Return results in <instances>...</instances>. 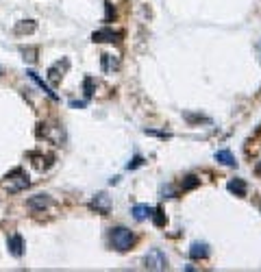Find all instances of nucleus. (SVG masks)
Listing matches in <instances>:
<instances>
[{
    "instance_id": "1",
    "label": "nucleus",
    "mask_w": 261,
    "mask_h": 272,
    "mask_svg": "<svg viewBox=\"0 0 261 272\" xmlns=\"http://www.w3.org/2000/svg\"><path fill=\"white\" fill-rule=\"evenodd\" d=\"M109 240H111V246H114L116 251H120V253H127L130 246H133V233H130V229L127 227H116V229H111V233H109Z\"/></svg>"
},
{
    "instance_id": "2",
    "label": "nucleus",
    "mask_w": 261,
    "mask_h": 272,
    "mask_svg": "<svg viewBox=\"0 0 261 272\" xmlns=\"http://www.w3.org/2000/svg\"><path fill=\"white\" fill-rule=\"evenodd\" d=\"M7 179H9V181H4V190L11 192V194H17V192L26 190V187L31 185V181H28V177H26V174L20 170V168L11 172Z\"/></svg>"
},
{
    "instance_id": "3",
    "label": "nucleus",
    "mask_w": 261,
    "mask_h": 272,
    "mask_svg": "<svg viewBox=\"0 0 261 272\" xmlns=\"http://www.w3.org/2000/svg\"><path fill=\"white\" fill-rule=\"evenodd\" d=\"M146 268L148 270H168V257H165V253L159 249H152L146 255Z\"/></svg>"
},
{
    "instance_id": "4",
    "label": "nucleus",
    "mask_w": 261,
    "mask_h": 272,
    "mask_svg": "<svg viewBox=\"0 0 261 272\" xmlns=\"http://www.w3.org/2000/svg\"><path fill=\"white\" fill-rule=\"evenodd\" d=\"M50 205H52V198L48 194H37V196H31L26 201V207L31 211H35V214H41V211L48 209Z\"/></svg>"
},
{
    "instance_id": "5",
    "label": "nucleus",
    "mask_w": 261,
    "mask_h": 272,
    "mask_svg": "<svg viewBox=\"0 0 261 272\" xmlns=\"http://www.w3.org/2000/svg\"><path fill=\"white\" fill-rule=\"evenodd\" d=\"M122 35L111 31V28H100V31H96L92 35V41H96V44H107V41H120Z\"/></svg>"
},
{
    "instance_id": "6",
    "label": "nucleus",
    "mask_w": 261,
    "mask_h": 272,
    "mask_svg": "<svg viewBox=\"0 0 261 272\" xmlns=\"http://www.w3.org/2000/svg\"><path fill=\"white\" fill-rule=\"evenodd\" d=\"M90 207L96 211V214H103V216H107L111 211V201H109V196L107 194H98L94 201L90 203Z\"/></svg>"
},
{
    "instance_id": "7",
    "label": "nucleus",
    "mask_w": 261,
    "mask_h": 272,
    "mask_svg": "<svg viewBox=\"0 0 261 272\" xmlns=\"http://www.w3.org/2000/svg\"><path fill=\"white\" fill-rule=\"evenodd\" d=\"M9 251L13 257H22L24 255V240H22L20 233H13L9 238Z\"/></svg>"
},
{
    "instance_id": "8",
    "label": "nucleus",
    "mask_w": 261,
    "mask_h": 272,
    "mask_svg": "<svg viewBox=\"0 0 261 272\" xmlns=\"http://www.w3.org/2000/svg\"><path fill=\"white\" fill-rule=\"evenodd\" d=\"M189 257L192 259H207L209 257V246H207L205 242H194V244L189 246Z\"/></svg>"
},
{
    "instance_id": "9",
    "label": "nucleus",
    "mask_w": 261,
    "mask_h": 272,
    "mask_svg": "<svg viewBox=\"0 0 261 272\" xmlns=\"http://www.w3.org/2000/svg\"><path fill=\"white\" fill-rule=\"evenodd\" d=\"M130 214H133V218H135L137 222H141V220H146V218H150V216H152V207H150V205L139 203V205H135Z\"/></svg>"
},
{
    "instance_id": "10",
    "label": "nucleus",
    "mask_w": 261,
    "mask_h": 272,
    "mask_svg": "<svg viewBox=\"0 0 261 272\" xmlns=\"http://www.w3.org/2000/svg\"><path fill=\"white\" fill-rule=\"evenodd\" d=\"M35 28H37V24H35V20H22L15 24V35H28V33H35Z\"/></svg>"
},
{
    "instance_id": "11",
    "label": "nucleus",
    "mask_w": 261,
    "mask_h": 272,
    "mask_svg": "<svg viewBox=\"0 0 261 272\" xmlns=\"http://www.w3.org/2000/svg\"><path fill=\"white\" fill-rule=\"evenodd\" d=\"M216 161H220L222 166H229V168H235L237 166V161H235V157L231 150H218L216 153Z\"/></svg>"
},
{
    "instance_id": "12",
    "label": "nucleus",
    "mask_w": 261,
    "mask_h": 272,
    "mask_svg": "<svg viewBox=\"0 0 261 272\" xmlns=\"http://www.w3.org/2000/svg\"><path fill=\"white\" fill-rule=\"evenodd\" d=\"M227 187H229L231 194H235V196H246V183H244L242 179H231Z\"/></svg>"
},
{
    "instance_id": "13",
    "label": "nucleus",
    "mask_w": 261,
    "mask_h": 272,
    "mask_svg": "<svg viewBox=\"0 0 261 272\" xmlns=\"http://www.w3.org/2000/svg\"><path fill=\"white\" fill-rule=\"evenodd\" d=\"M26 74H28V76H31V78H33V81H35V83H37V85H39L41 89H44V92H46V94H48V96H50V98H52V100H57V94H55V92H52V89H50L48 85H46V83H44V81H41V78H39L37 74H35V72H33V70H28V72H26Z\"/></svg>"
},
{
    "instance_id": "14",
    "label": "nucleus",
    "mask_w": 261,
    "mask_h": 272,
    "mask_svg": "<svg viewBox=\"0 0 261 272\" xmlns=\"http://www.w3.org/2000/svg\"><path fill=\"white\" fill-rule=\"evenodd\" d=\"M200 185V179L198 177H194V174H189V177H185V181H183V192H189V190H194V187H198Z\"/></svg>"
},
{
    "instance_id": "15",
    "label": "nucleus",
    "mask_w": 261,
    "mask_h": 272,
    "mask_svg": "<svg viewBox=\"0 0 261 272\" xmlns=\"http://www.w3.org/2000/svg\"><path fill=\"white\" fill-rule=\"evenodd\" d=\"M152 222H155V227H163L165 225V216H163V211L161 209H152Z\"/></svg>"
},
{
    "instance_id": "16",
    "label": "nucleus",
    "mask_w": 261,
    "mask_h": 272,
    "mask_svg": "<svg viewBox=\"0 0 261 272\" xmlns=\"http://www.w3.org/2000/svg\"><path fill=\"white\" fill-rule=\"evenodd\" d=\"M92 94H94V78H92V76H87V78H85V96L90 98Z\"/></svg>"
},
{
    "instance_id": "17",
    "label": "nucleus",
    "mask_w": 261,
    "mask_h": 272,
    "mask_svg": "<svg viewBox=\"0 0 261 272\" xmlns=\"http://www.w3.org/2000/svg\"><path fill=\"white\" fill-rule=\"evenodd\" d=\"M141 163H144V159H141V157L137 155V157H135V159H133V161H130V163H129V166H127V168H129V170H135V168H137V166H141Z\"/></svg>"
},
{
    "instance_id": "18",
    "label": "nucleus",
    "mask_w": 261,
    "mask_h": 272,
    "mask_svg": "<svg viewBox=\"0 0 261 272\" xmlns=\"http://www.w3.org/2000/svg\"><path fill=\"white\" fill-rule=\"evenodd\" d=\"M257 172H259V174H261V159H259V161H257Z\"/></svg>"
}]
</instances>
